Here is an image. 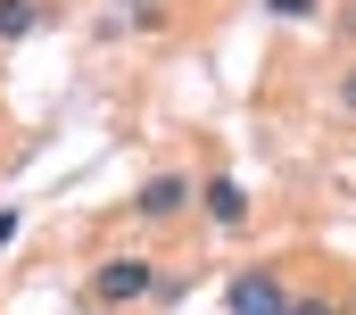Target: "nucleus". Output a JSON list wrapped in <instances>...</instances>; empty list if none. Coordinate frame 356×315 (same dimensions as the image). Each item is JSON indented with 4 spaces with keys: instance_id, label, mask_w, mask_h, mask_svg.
<instances>
[{
    "instance_id": "obj_1",
    "label": "nucleus",
    "mask_w": 356,
    "mask_h": 315,
    "mask_svg": "<svg viewBox=\"0 0 356 315\" xmlns=\"http://www.w3.org/2000/svg\"><path fill=\"white\" fill-rule=\"evenodd\" d=\"M158 291V266L149 257H108L99 274H91V299L99 307H133V299H149Z\"/></svg>"
},
{
    "instance_id": "obj_2",
    "label": "nucleus",
    "mask_w": 356,
    "mask_h": 315,
    "mask_svg": "<svg viewBox=\"0 0 356 315\" xmlns=\"http://www.w3.org/2000/svg\"><path fill=\"white\" fill-rule=\"evenodd\" d=\"M224 315H290V291L273 282L266 266H249V274H241V282L224 291Z\"/></svg>"
},
{
    "instance_id": "obj_3",
    "label": "nucleus",
    "mask_w": 356,
    "mask_h": 315,
    "mask_svg": "<svg viewBox=\"0 0 356 315\" xmlns=\"http://www.w3.org/2000/svg\"><path fill=\"white\" fill-rule=\"evenodd\" d=\"M182 199H191V183H182V174H149V183L133 191V208H141L149 224H166V216H182Z\"/></svg>"
},
{
    "instance_id": "obj_4",
    "label": "nucleus",
    "mask_w": 356,
    "mask_h": 315,
    "mask_svg": "<svg viewBox=\"0 0 356 315\" xmlns=\"http://www.w3.org/2000/svg\"><path fill=\"white\" fill-rule=\"evenodd\" d=\"M207 216H216L224 233H241V224H249V191H241L232 174H216V183H207Z\"/></svg>"
},
{
    "instance_id": "obj_5",
    "label": "nucleus",
    "mask_w": 356,
    "mask_h": 315,
    "mask_svg": "<svg viewBox=\"0 0 356 315\" xmlns=\"http://www.w3.org/2000/svg\"><path fill=\"white\" fill-rule=\"evenodd\" d=\"M25 33H42V8L33 0H0V42H25Z\"/></svg>"
},
{
    "instance_id": "obj_6",
    "label": "nucleus",
    "mask_w": 356,
    "mask_h": 315,
    "mask_svg": "<svg viewBox=\"0 0 356 315\" xmlns=\"http://www.w3.org/2000/svg\"><path fill=\"white\" fill-rule=\"evenodd\" d=\"M273 17H315V0H266Z\"/></svg>"
},
{
    "instance_id": "obj_7",
    "label": "nucleus",
    "mask_w": 356,
    "mask_h": 315,
    "mask_svg": "<svg viewBox=\"0 0 356 315\" xmlns=\"http://www.w3.org/2000/svg\"><path fill=\"white\" fill-rule=\"evenodd\" d=\"M17 233H25V216H17V208H0V249H8Z\"/></svg>"
},
{
    "instance_id": "obj_8",
    "label": "nucleus",
    "mask_w": 356,
    "mask_h": 315,
    "mask_svg": "<svg viewBox=\"0 0 356 315\" xmlns=\"http://www.w3.org/2000/svg\"><path fill=\"white\" fill-rule=\"evenodd\" d=\"M340 108H348V116H356V67H348V75H340Z\"/></svg>"
},
{
    "instance_id": "obj_9",
    "label": "nucleus",
    "mask_w": 356,
    "mask_h": 315,
    "mask_svg": "<svg viewBox=\"0 0 356 315\" xmlns=\"http://www.w3.org/2000/svg\"><path fill=\"white\" fill-rule=\"evenodd\" d=\"M290 315H332V307H323V299H290Z\"/></svg>"
},
{
    "instance_id": "obj_10",
    "label": "nucleus",
    "mask_w": 356,
    "mask_h": 315,
    "mask_svg": "<svg viewBox=\"0 0 356 315\" xmlns=\"http://www.w3.org/2000/svg\"><path fill=\"white\" fill-rule=\"evenodd\" d=\"M116 8H141V0H116Z\"/></svg>"
}]
</instances>
